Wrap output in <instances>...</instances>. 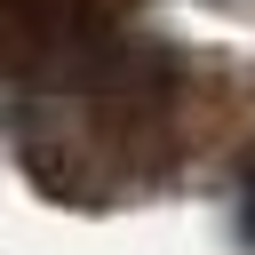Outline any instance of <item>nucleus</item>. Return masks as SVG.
<instances>
[{
    "label": "nucleus",
    "instance_id": "nucleus-1",
    "mask_svg": "<svg viewBox=\"0 0 255 255\" xmlns=\"http://www.w3.org/2000/svg\"><path fill=\"white\" fill-rule=\"evenodd\" d=\"M247 239H255V159H247Z\"/></svg>",
    "mask_w": 255,
    "mask_h": 255
}]
</instances>
